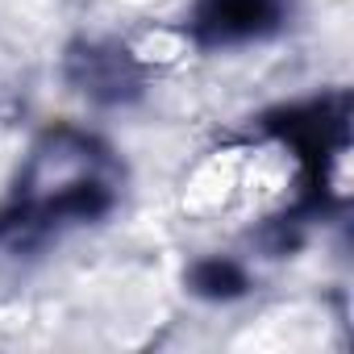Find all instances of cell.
Returning <instances> with one entry per match:
<instances>
[{
	"instance_id": "cell-1",
	"label": "cell",
	"mask_w": 354,
	"mask_h": 354,
	"mask_svg": "<svg viewBox=\"0 0 354 354\" xmlns=\"http://www.w3.org/2000/svg\"><path fill=\"white\" fill-rule=\"evenodd\" d=\"M117 196V167L109 150L80 129H50L34 142L13 205L0 213V234L9 242H34L67 221L100 217Z\"/></svg>"
},
{
	"instance_id": "cell-2",
	"label": "cell",
	"mask_w": 354,
	"mask_h": 354,
	"mask_svg": "<svg viewBox=\"0 0 354 354\" xmlns=\"http://www.w3.org/2000/svg\"><path fill=\"white\" fill-rule=\"evenodd\" d=\"M279 21V0H201L192 34L201 42H242L259 38Z\"/></svg>"
}]
</instances>
